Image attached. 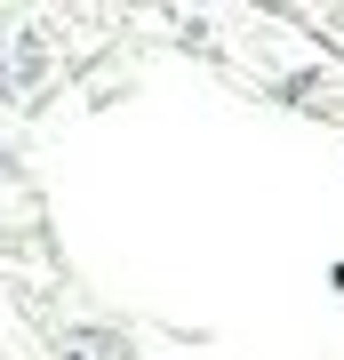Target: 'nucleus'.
<instances>
[{
	"instance_id": "f257e3e1",
	"label": "nucleus",
	"mask_w": 344,
	"mask_h": 360,
	"mask_svg": "<svg viewBox=\"0 0 344 360\" xmlns=\"http://www.w3.org/2000/svg\"><path fill=\"white\" fill-rule=\"evenodd\" d=\"M32 65H40V40L32 32H0V96H25Z\"/></svg>"
}]
</instances>
